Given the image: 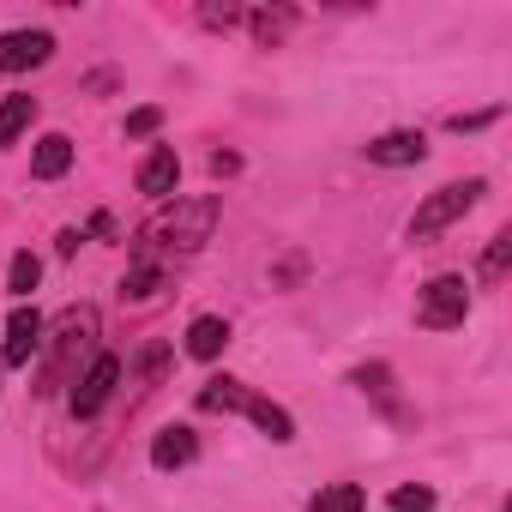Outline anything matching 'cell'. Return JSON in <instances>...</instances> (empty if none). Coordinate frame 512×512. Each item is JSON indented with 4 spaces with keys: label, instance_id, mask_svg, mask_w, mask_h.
Listing matches in <instances>:
<instances>
[{
    "label": "cell",
    "instance_id": "1",
    "mask_svg": "<svg viewBox=\"0 0 512 512\" xmlns=\"http://www.w3.org/2000/svg\"><path fill=\"white\" fill-rule=\"evenodd\" d=\"M217 217H223L217 193L169 199V205H163V211H157V217L139 229V247H133V253H145V260H157V253H199V247L211 241Z\"/></svg>",
    "mask_w": 512,
    "mask_h": 512
},
{
    "label": "cell",
    "instance_id": "2",
    "mask_svg": "<svg viewBox=\"0 0 512 512\" xmlns=\"http://www.w3.org/2000/svg\"><path fill=\"white\" fill-rule=\"evenodd\" d=\"M43 344H49L43 392L73 386V380H79V362H85V368L97 362V308H67V314H61V326H55V338H43Z\"/></svg>",
    "mask_w": 512,
    "mask_h": 512
},
{
    "label": "cell",
    "instance_id": "3",
    "mask_svg": "<svg viewBox=\"0 0 512 512\" xmlns=\"http://www.w3.org/2000/svg\"><path fill=\"white\" fill-rule=\"evenodd\" d=\"M488 193V181L482 175H470V181H446V187H434L422 205H416V217H410V241H434L440 229H452L476 199Z\"/></svg>",
    "mask_w": 512,
    "mask_h": 512
},
{
    "label": "cell",
    "instance_id": "4",
    "mask_svg": "<svg viewBox=\"0 0 512 512\" xmlns=\"http://www.w3.org/2000/svg\"><path fill=\"white\" fill-rule=\"evenodd\" d=\"M464 314H470V284L464 278H428L422 284V296H416V326H428V332H452V326H464Z\"/></svg>",
    "mask_w": 512,
    "mask_h": 512
},
{
    "label": "cell",
    "instance_id": "5",
    "mask_svg": "<svg viewBox=\"0 0 512 512\" xmlns=\"http://www.w3.org/2000/svg\"><path fill=\"white\" fill-rule=\"evenodd\" d=\"M115 386H121V356H109V350H97V362L73 380V392H67V404H73V416H97L109 398H115Z\"/></svg>",
    "mask_w": 512,
    "mask_h": 512
},
{
    "label": "cell",
    "instance_id": "6",
    "mask_svg": "<svg viewBox=\"0 0 512 512\" xmlns=\"http://www.w3.org/2000/svg\"><path fill=\"white\" fill-rule=\"evenodd\" d=\"M43 338H49L43 314H37V308H19V314L7 320V338H0V368H31V362L43 356Z\"/></svg>",
    "mask_w": 512,
    "mask_h": 512
},
{
    "label": "cell",
    "instance_id": "7",
    "mask_svg": "<svg viewBox=\"0 0 512 512\" xmlns=\"http://www.w3.org/2000/svg\"><path fill=\"white\" fill-rule=\"evenodd\" d=\"M55 55L49 31H0V73H31Z\"/></svg>",
    "mask_w": 512,
    "mask_h": 512
},
{
    "label": "cell",
    "instance_id": "8",
    "mask_svg": "<svg viewBox=\"0 0 512 512\" xmlns=\"http://www.w3.org/2000/svg\"><path fill=\"white\" fill-rule=\"evenodd\" d=\"M422 157H428V139L416 127H392V133L368 139V163H380V169H410Z\"/></svg>",
    "mask_w": 512,
    "mask_h": 512
},
{
    "label": "cell",
    "instance_id": "9",
    "mask_svg": "<svg viewBox=\"0 0 512 512\" xmlns=\"http://www.w3.org/2000/svg\"><path fill=\"white\" fill-rule=\"evenodd\" d=\"M175 181H181V157H175V145H157V151H145V163H139V193H151V199H175Z\"/></svg>",
    "mask_w": 512,
    "mask_h": 512
},
{
    "label": "cell",
    "instance_id": "10",
    "mask_svg": "<svg viewBox=\"0 0 512 512\" xmlns=\"http://www.w3.org/2000/svg\"><path fill=\"white\" fill-rule=\"evenodd\" d=\"M241 416H253V428H260L266 440H278V446H290V440H296V422H290V410H284V404H272V398H260V392H247Z\"/></svg>",
    "mask_w": 512,
    "mask_h": 512
},
{
    "label": "cell",
    "instance_id": "11",
    "mask_svg": "<svg viewBox=\"0 0 512 512\" xmlns=\"http://www.w3.org/2000/svg\"><path fill=\"white\" fill-rule=\"evenodd\" d=\"M67 169H73V139L67 133H43L37 151H31V175L37 181H61Z\"/></svg>",
    "mask_w": 512,
    "mask_h": 512
},
{
    "label": "cell",
    "instance_id": "12",
    "mask_svg": "<svg viewBox=\"0 0 512 512\" xmlns=\"http://www.w3.org/2000/svg\"><path fill=\"white\" fill-rule=\"evenodd\" d=\"M223 344H229V320H223V314H199V320L187 326V356H193V362H217Z\"/></svg>",
    "mask_w": 512,
    "mask_h": 512
},
{
    "label": "cell",
    "instance_id": "13",
    "mask_svg": "<svg viewBox=\"0 0 512 512\" xmlns=\"http://www.w3.org/2000/svg\"><path fill=\"white\" fill-rule=\"evenodd\" d=\"M199 458V434L193 428H163L157 440H151V464L157 470H181V464H193Z\"/></svg>",
    "mask_w": 512,
    "mask_h": 512
},
{
    "label": "cell",
    "instance_id": "14",
    "mask_svg": "<svg viewBox=\"0 0 512 512\" xmlns=\"http://www.w3.org/2000/svg\"><path fill=\"white\" fill-rule=\"evenodd\" d=\"M163 284H169V266H163V260H145V253H133V266H127V278H121V296H127V302H151Z\"/></svg>",
    "mask_w": 512,
    "mask_h": 512
},
{
    "label": "cell",
    "instance_id": "15",
    "mask_svg": "<svg viewBox=\"0 0 512 512\" xmlns=\"http://www.w3.org/2000/svg\"><path fill=\"white\" fill-rule=\"evenodd\" d=\"M247 404V386L235 380V374H217V380H205V392H199V410H241Z\"/></svg>",
    "mask_w": 512,
    "mask_h": 512
},
{
    "label": "cell",
    "instance_id": "16",
    "mask_svg": "<svg viewBox=\"0 0 512 512\" xmlns=\"http://www.w3.org/2000/svg\"><path fill=\"white\" fill-rule=\"evenodd\" d=\"M241 25H247L253 37H260V43L272 49V43H278V37L296 25V13H290V7H260V13H241Z\"/></svg>",
    "mask_w": 512,
    "mask_h": 512
},
{
    "label": "cell",
    "instance_id": "17",
    "mask_svg": "<svg viewBox=\"0 0 512 512\" xmlns=\"http://www.w3.org/2000/svg\"><path fill=\"white\" fill-rule=\"evenodd\" d=\"M362 506H368V494L356 482H332V488H320L308 500V512H362Z\"/></svg>",
    "mask_w": 512,
    "mask_h": 512
},
{
    "label": "cell",
    "instance_id": "18",
    "mask_svg": "<svg viewBox=\"0 0 512 512\" xmlns=\"http://www.w3.org/2000/svg\"><path fill=\"white\" fill-rule=\"evenodd\" d=\"M31 121H37V97H7L0 103V145H13Z\"/></svg>",
    "mask_w": 512,
    "mask_h": 512
},
{
    "label": "cell",
    "instance_id": "19",
    "mask_svg": "<svg viewBox=\"0 0 512 512\" xmlns=\"http://www.w3.org/2000/svg\"><path fill=\"white\" fill-rule=\"evenodd\" d=\"M506 266H512V229H500V235L488 241V253H482V284H500Z\"/></svg>",
    "mask_w": 512,
    "mask_h": 512
},
{
    "label": "cell",
    "instance_id": "20",
    "mask_svg": "<svg viewBox=\"0 0 512 512\" xmlns=\"http://www.w3.org/2000/svg\"><path fill=\"white\" fill-rule=\"evenodd\" d=\"M37 278H43V260H37V253H13V266H7V290H13V296H31V290H37Z\"/></svg>",
    "mask_w": 512,
    "mask_h": 512
},
{
    "label": "cell",
    "instance_id": "21",
    "mask_svg": "<svg viewBox=\"0 0 512 512\" xmlns=\"http://www.w3.org/2000/svg\"><path fill=\"white\" fill-rule=\"evenodd\" d=\"M157 127H163V109H157V103H139V109L127 115V139H151Z\"/></svg>",
    "mask_w": 512,
    "mask_h": 512
},
{
    "label": "cell",
    "instance_id": "22",
    "mask_svg": "<svg viewBox=\"0 0 512 512\" xmlns=\"http://www.w3.org/2000/svg\"><path fill=\"white\" fill-rule=\"evenodd\" d=\"M392 512H434V488H422V482L416 488H398L392 494Z\"/></svg>",
    "mask_w": 512,
    "mask_h": 512
},
{
    "label": "cell",
    "instance_id": "23",
    "mask_svg": "<svg viewBox=\"0 0 512 512\" xmlns=\"http://www.w3.org/2000/svg\"><path fill=\"white\" fill-rule=\"evenodd\" d=\"M494 121H500V109H476V115H452L446 127H452V133H482V127H494Z\"/></svg>",
    "mask_w": 512,
    "mask_h": 512
},
{
    "label": "cell",
    "instance_id": "24",
    "mask_svg": "<svg viewBox=\"0 0 512 512\" xmlns=\"http://www.w3.org/2000/svg\"><path fill=\"white\" fill-rule=\"evenodd\" d=\"M199 25H211V31H235V25H241V7H205Z\"/></svg>",
    "mask_w": 512,
    "mask_h": 512
},
{
    "label": "cell",
    "instance_id": "25",
    "mask_svg": "<svg viewBox=\"0 0 512 512\" xmlns=\"http://www.w3.org/2000/svg\"><path fill=\"white\" fill-rule=\"evenodd\" d=\"M235 169H241V157H235V151H217V157H211V175H235Z\"/></svg>",
    "mask_w": 512,
    "mask_h": 512
}]
</instances>
